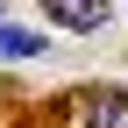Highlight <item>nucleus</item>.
I'll list each match as a JSON object with an SVG mask.
<instances>
[{"label":"nucleus","instance_id":"3","mask_svg":"<svg viewBox=\"0 0 128 128\" xmlns=\"http://www.w3.org/2000/svg\"><path fill=\"white\" fill-rule=\"evenodd\" d=\"M36 50H43L36 28H7V22H0V57H36Z\"/></svg>","mask_w":128,"mask_h":128},{"label":"nucleus","instance_id":"2","mask_svg":"<svg viewBox=\"0 0 128 128\" xmlns=\"http://www.w3.org/2000/svg\"><path fill=\"white\" fill-rule=\"evenodd\" d=\"M86 128H128V92H121V86L86 92Z\"/></svg>","mask_w":128,"mask_h":128},{"label":"nucleus","instance_id":"1","mask_svg":"<svg viewBox=\"0 0 128 128\" xmlns=\"http://www.w3.org/2000/svg\"><path fill=\"white\" fill-rule=\"evenodd\" d=\"M50 22L78 28V36H92V28H107V14H114V0H36Z\"/></svg>","mask_w":128,"mask_h":128}]
</instances>
